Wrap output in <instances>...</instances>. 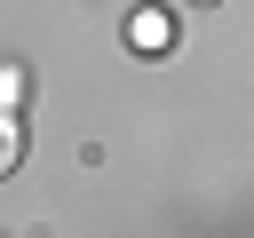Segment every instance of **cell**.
<instances>
[{"instance_id": "cell-1", "label": "cell", "mask_w": 254, "mask_h": 238, "mask_svg": "<svg viewBox=\"0 0 254 238\" xmlns=\"http://www.w3.org/2000/svg\"><path fill=\"white\" fill-rule=\"evenodd\" d=\"M127 40H135L143 56H167V40H175V24H167L159 8H135V16H127Z\"/></svg>"}, {"instance_id": "cell-2", "label": "cell", "mask_w": 254, "mask_h": 238, "mask_svg": "<svg viewBox=\"0 0 254 238\" xmlns=\"http://www.w3.org/2000/svg\"><path fill=\"white\" fill-rule=\"evenodd\" d=\"M16 167H24V119L0 111V175H16Z\"/></svg>"}, {"instance_id": "cell-3", "label": "cell", "mask_w": 254, "mask_h": 238, "mask_svg": "<svg viewBox=\"0 0 254 238\" xmlns=\"http://www.w3.org/2000/svg\"><path fill=\"white\" fill-rule=\"evenodd\" d=\"M24 103V63H0V111Z\"/></svg>"}, {"instance_id": "cell-4", "label": "cell", "mask_w": 254, "mask_h": 238, "mask_svg": "<svg viewBox=\"0 0 254 238\" xmlns=\"http://www.w3.org/2000/svg\"><path fill=\"white\" fill-rule=\"evenodd\" d=\"M190 8H214V0H190Z\"/></svg>"}]
</instances>
